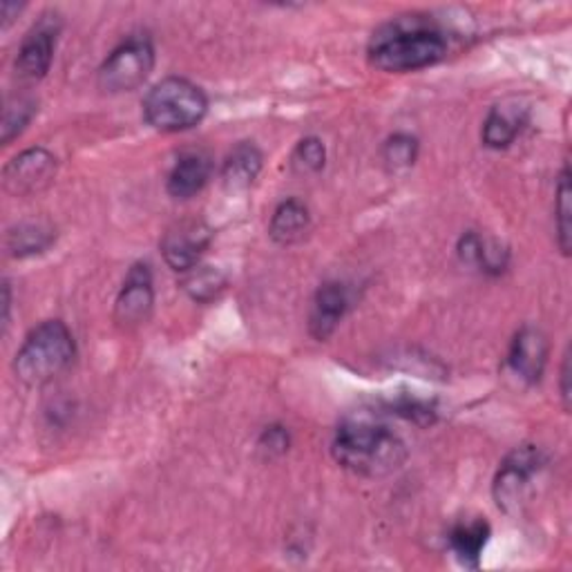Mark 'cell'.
<instances>
[{
  "mask_svg": "<svg viewBox=\"0 0 572 572\" xmlns=\"http://www.w3.org/2000/svg\"><path fill=\"white\" fill-rule=\"evenodd\" d=\"M334 459L349 472L367 479L390 476L403 468L407 448L403 438L371 416L347 418L332 442Z\"/></svg>",
  "mask_w": 572,
  "mask_h": 572,
  "instance_id": "cell-1",
  "label": "cell"
},
{
  "mask_svg": "<svg viewBox=\"0 0 572 572\" xmlns=\"http://www.w3.org/2000/svg\"><path fill=\"white\" fill-rule=\"evenodd\" d=\"M448 54V41L442 32L423 21L407 16L380 27L369 43V60L383 72H414L438 63Z\"/></svg>",
  "mask_w": 572,
  "mask_h": 572,
  "instance_id": "cell-2",
  "label": "cell"
},
{
  "mask_svg": "<svg viewBox=\"0 0 572 572\" xmlns=\"http://www.w3.org/2000/svg\"><path fill=\"white\" fill-rule=\"evenodd\" d=\"M77 356V345L70 329L60 321L38 325L16 354L14 371L21 383L30 388L45 385L47 380L68 369Z\"/></svg>",
  "mask_w": 572,
  "mask_h": 572,
  "instance_id": "cell-3",
  "label": "cell"
},
{
  "mask_svg": "<svg viewBox=\"0 0 572 572\" xmlns=\"http://www.w3.org/2000/svg\"><path fill=\"white\" fill-rule=\"evenodd\" d=\"M209 99L195 83L168 77L153 86L144 99V116L155 131L183 133L206 116Z\"/></svg>",
  "mask_w": 572,
  "mask_h": 572,
  "instance_id": "cell-4",
  "label": "cell"
},
{
  "mask_svg": "<svg viewBox=\"0 0 572 572\" xmlns=\"http://www.w3.org/2000/svg\"><path fill=\"white\" fill-rule=\"evenodd\" d=\"M155 68V47L148 38L137 36L121 43L99 68V88L110 94L139 88Z\"/></svg>",
  "mask_w": 572,
  "mask_h": 572,
  "instance_id": "cell-5",
  "label": "cell"
},
{
  "mask_svg": "<svg viewBox=\"0 0 572 572\" xmlns=\"http://www.w3.org/2000/svg\"><path fill=\"white\" fill-rule=\"evenodd\" d=\"M546 455L537 445H521L507 455L494 476V501L503 513H519L532 481L543 472Z\"/></svg>",
  "mask_w": 572,
  "mask_h": 572,
  "instance_id": "cell-6",
  "label": "cell"
},
{
  "mask_svg": "<svg viewBox=\"0 0 572 572\" xmlns=\"http://www.w3.org/2000/svg\"><path fill=\"white\" fill-rule=\"evenodd\" d=\"M211 237L213 233L204 222H179L161 239L166 265L179 273L193 271L200 265L204 250L209 248Z\"/></svg>",
  "mask_w": 572,
  "mask_h": 572,
  "instance_id": "cell-7",
  "label": "cell"
},
{
  "mask_svg": "<svg viewBox=\"0 0 572 572\" xmlns=\"http://www.w3.org/2000/svg\"><path fill=\"white\" fill-rule=\"evenodd\" d=\"M155 304L153 273L148 265H135L123 282V289L114 302V321L131 329L146 323Z\"/></svg>",
  "mask_w": 572,
  "mask_h": 572,
  "instance_id": "cell-8",
  "label": "cell"
},
{
  "mask_svg": "<svg viewBox=\"0 0 572 572\" xmlns=\"http://www.w3.org/2000/svg\"><path fill=\"white\" fill-rule=\"evenodd\" d=\"M56 175V157L45 148H30L16 155L3 172L5 188L12 195H30L45 188Z\"/></svg>",
  "mask_w": 572,
  "mask_h": 572,
  "instance_id": "cell-9",
  "label": "cell"
},
{
  "mask_svg": "<svg viewBox=\"0 0 572 572\" xmlns=\"http://www.w3.org/2000/svg\"><path fill=\"white\" fill-rule=\"evenodd\" d=\"M58 23L52 19H43L21 43L16 56V77L23 81H41L52 66L54 47H56Z\"/></svg>",
  "mask_w": 572,
  "mask_h": 572,
  "instance_id": "cell-10",
  "label": "cell"
},
{
  "mask_svg": "<svg viewBox=\"0 0 572 572\" xmlns=\"http://www.w3.org/2000/svg\"><path fill=\"white\" fill-rule=\"evenodd\" d=\"M550 345L541 329L537 327H521L511 345V354H507V367H511L524 383L535 385L541 380L546 362H548Z\"/></svg>",
  "mask_w": 572,
  "mask_h": 572,
  "instance_id": "cell-11",
  "label": "cell"
},
{
  "mask_svg": "<svg viewBox=\"0 0 572 572\" xmlns=\"http://www.w3.org/2000/svg\"><path fill=\"white\" fill-rule=\"evenodd\" d=\"M349 306V293L340 282H327L317 289L311 313H309V332L315 340H327L338 329L343 315Z\"/></svg>",
  "mask_w": 572,
  "mask_h": 572,
  "instance_id": "cell-12",
  "label": "cell"
},
{
  "mask_svg": "<svg viewBox=\"0 0 572 572\" xmlns=\"http://www.w3.org/2000/svg\"><path fill=\"white\" fill-rule=\"evenodd\" d=\"M213 164L202 153L183 155L168 175V193L175 200H190L209 183Z\"/></svg>",
  "mask_w": 572,
  "mask_h": 572,
  "instance_id": "cell-13",
  "label": "cell"
},
{
  "mask_svg": "<svg viewBox=\"0 0 572 572\" xmlns=\"http://www.w3.org/2000/svg\"><path fill=\"white\" fill-rule=\"evenodd\" d=\"M526 123V108L517 103L494 105L483 123V144L494 150L511 146Z\"/></svg>",
  "mask_w": 572,
  "mask_h": 572,
  "instance_id": "cell-14",
  "label": "cell"
},
{
  "mask_svg": "<svg viewBox=\"0 0 572 572\" xmlns=\"http://www.w3.org/2000/svg\"><path fill=\"white\" fill-rule=\"evenodd\" d=\"M262 164H265V157H262L260 148L244 142L228 153L224 168H222V181L228 190H233V193H239V190H246L256 183V179L262 170Z\"/></svg>",
  "mask_w": 572,
  "mask_h": 572,
  "instance_id": "cell-15",
  "label": "cell"
},
{
  "mask_svg": "<svg viewBox=\"0 0 572 572\" xmlns=\"http://www.w3.org/2000/svg\"><path fill=\"white\" fill-rule=\"evenodd\" d=\"M490 541V526L483 519L459 524L450 532V548L466 568H479L481 554Z\"/></svg>",
  "mask_w": 572,
  "mask_h": 572,
  "instance_id": "cell-16",
  "label": "cell"
},
{
  "mask_svg": "<svg viewBox=\"0 0 572 572\" xmlns=\"http://www.w3.org/2000/svg\"><path fill=\"white\" fill-rule=\"evenodd\" d=\"M309 224H311L309 209L298 200H287L276 209L269 233H271L273 242L289 246V244L300 242L306 235Z\"/></svg>",
  "mask_w": 572,
  "mask_h": 572,
  "instance_id": "cell-17",
  "label": "cell"
},
{
  "mask_svg": "<svg viewBox=\"0 0 572 572\" xmlns=\"http://www.w3.org/2000/svg\"><path fill=\"white\" fill-rule=\"evenodd\" d=\"M457 253L461 262L468 267H481L483 271H494V273L503 271L505 267V250L490 248L485 239L472 231L459 239Z\"/></svg>",
  "mask_w": 572,
  "mask_h": 572,
  "instance_id": "cell-18",
  "label": "cell"
},
{
  "mask_svg": "<svg viewBox=\"0 0 572 572\" xmlns=\"http://www.w3.org/2000/svg\"><path fill=\"white\" fill-rule=\"evenodd\" d=\"M54 228L45 224H21L19 228L10 231L8 248L12 250V256L25 258L34 256V253H43L54 242Z\"/></svg>",
  "mask_w": 572,
  "mask_h": 572,
  "instance_id": "cell-19",
  "label": "cell"
},
{
  "mask_svg": "<svg viewBox=\"0 0 572 572\" xmlns=\"http://www.w3.org/2000/svg\"><path fill=\"white\" fill-rule=\"evenodd\" d=\"M554 224H557V244L563 256H570L572 248V206H570V170L563 166L557 183L554 198Z\"/></svg>",
  "mask_w": 572,
  "mask_h": 572,
  "instance_id": "cell-20",
  "label": "cell"
},
{
  "mask_svg": "<svg viewBox=\"0 0 572 572\" xmlns=\"http://www.w3.org/2000/svg\"><path fill=\"white\" fill-rule=\"evenodd\" d=\"M226 289V278L213 267H195L183 280V291L195 302H211Z\"/></svg>",
  "mask_w": 572,
  "mask_h": 572,
  "instance_id": "cell-21",
  "label": "cell"
},
{
  "mask_svg": "<svg viewBox=\"0 0 572 572\" xmlns=\"http://www.w3.org/2000/svg\"><path fill=\"white\" fill-rule=\"evenodd\" d=\"M418 157V139L407 133H396L383 146V161L392 172L407 170Z\"/></svg>",
  "mask_w": 572,
  "mask_h": 572,
  "instance_id": "cell-22",
  "label": "cell"
},
{
  "mask_svg": "<svg viewBox=\"0 0 572 572\" xmlns=\"http://www.w3.org/2000/svg\"><path fill=\"white\" fill-rule=\"evenodd\" d=\"M327 161V150L325 144L317 139V137H306L302 139L293 155H291V168L298 175H313V172H321L325 168Z\"/></svg>",
  "mask_w": 572,
  "mask_h": 572,
  "instance_id": "cell-23",
  "label": "cell"
},
{
  "mask_svg": "<svg viewBox=\"0 0 572 572\" xmlns=\"http://www.w3.org/2000/svg\"><path fill=\"white\" fill-rule=\"evenodd\" d=\"M34 114H36L34 99L27 97L10 99L3 112V144H10L14 137H19Z\"/></svg>",
  "mask_w": 572,
  "mask_h": 572,
  "instance_id": "cell-24",
  "label": "cell"
},
{
  "mask_svg": "<svg viewBox=\"0 0 572 572\" xmlns=\"http://www.w3.org/2000/svg\"><path fill=\"white\" fill-rule=\"evenodd\" d=\"M399 416L414 420L418 425H429L436 420V407L429 401H420L414 396H401L399 401H392L390 405Z\"/></svg>",
  "mask_w": 572,
  "mask_h": 572,
  "instance_id": "cell-25",
  "label": "cell"
},
{
  "mask_svg": "<svg viewBox=\"0 0 572 572\" xmlns=\"http://www.w3.org/2000/svg\"><path fill=\"white\" fill-rule=\"evenodd\" d=\"M289 445H291V438L282 425L267 427L258 440L260 452H265L269 457H282L289 450Z\"/></svg>",
  "mask_w": 572,
  "mask_h": 572,
  "instance_id": "cell-26",
  "label": "cell"
},
{
  "mask_svg": "<svg viewBox=\"0 0 572 572\" xmlns=\"http://www.w3.org/2000/svg\"><path fill=\"white\" fill-rule=\"evenodd\" d=\"M570 354L563 356V364H561V399H563V410H570Z\"/></svg>",
  "mask_w": 572,
  "mask_h": 572,
  "instance_id": "cell-27",
  "label": "cell"
},
{
  "mask_svg": "<svg viewBox=\"0 0 572 572\" xmlns=\"http://www.w3.org/2000/svg\"><path fill=\"white\" fill-rule=\"evenodd\" d=\"M10 306H12V298H10V284H3V323L8 325L10 321Z\"/></svg>",
  "mask_w": 572,
  "mask_h": 572,
  "instance_id": "cell-28",
  "label": "cell"
},
{
  "mask_svg": "<svg viewBox=\"0 0 572 572\" xmlns=\"http://www.w3.org/2000/svg\"><path fill=\"white\" fill-rule=\"evenodd\" d=\"M12 12H21V5L19 3H3V25L8 27L10 25V21H12Z\"/></svg>",
  "mask_w": 572,
  "mask_h": 572,
  "instance_id": "cell-29",
  "label": "cell"
}]
</instances>
